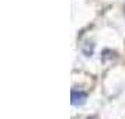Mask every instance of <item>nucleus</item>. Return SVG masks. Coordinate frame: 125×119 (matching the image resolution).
<instances>
[{
    "label": "nucleus",
    "instance_id": "f257e3e1",
    "mask_svg": "<svg viewBox=\"0 0 125 119\" xmlns=\"http://www.w3.org/2000/svg\"><path fill=\"white\" fill-rule=\"evenodd\" d=\"M86 101V94L84 92H77V91H72V104L73 105H82Z\"/></svg>",
    "mask_w": 125,
    "mask_h": 119
}]
</instances>
